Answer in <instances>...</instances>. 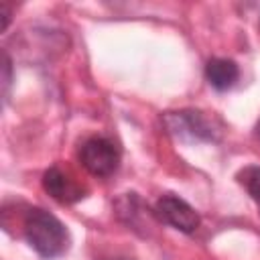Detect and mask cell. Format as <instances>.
Listing matches in <instances>:
<instances>
[{
	"label": "cell",
	"mask_w": 260,
	"mask_h": 260,
	"mask_svg": "<svg viewBox=\"0 0 260 260\" xmlns=\"http://www.w3.org/2000/svg\"><path fill=\"white\" fill-rule=\"evenodd\" d=\"M43 189L59 203H77L85 197V189L71 179V175H67L65 171H61L59 167H51L45 171L43 175Z\"/></svg>",
	"instance_id": "obj_5"
},
{
	"label": "cell",
	"mask_w": 260,
	"mask_h": 260,
	"mask_svg": "<svg viewBox=\"0 0 260 260\" xmlns=\"http://www.w3.org/2000/svg\"><path fill=\"white\" fill-rule=\"evenodd\" d=\"M236 179L248 191V195L260 205V167H246L236 175Z\"/></svg>",
	"instance_id": "obj_7"
},
{
	"label": "cell",
	"mask_w": 260,
	"mask_h": 260,
	"mask_svg": "<svg viewBox=\"0 0 260 260\" xmlns=\"http://www.w3.org/2000/svg\"><path fill=\"white\" fill-rule=\"evenodd\" d=\"M108 260H130V258H108Z\"/></svg>",
	"instance_id": "obj_11"
},
{
	"label": "cell",
	"mask_w": 260,
	"mask_h": 260,
	"mask_svg": "<svg viewBox=\"0 0 260 260\" xmlns=\"http://www.w3.org/2000/svg\"><path fill=\"white\" fill-rule=\"evenodd\" d=\"M256 136L260 138V120H258V124H256Z\"/></svg>",
	"instance_id": "obj_10"
},
{
	"label": "cell",
	"mask_w": 260,
	"mask_h": 260,
	"mask_svg": "<svg viewBox=\"0 0 260 260\" xmlns=\"http://www.w3.org/2000/svg\"><path fill=\"white\" fill-rule=\"evenodd\" d=\"M238 77H240V69H238V65L232 59L213 57L205 65V79L217 91H225V89L234 87Z\"/></svg>",
	"instance_id": "obj_6"
},
{
	"label": "cell",
	"mask_w": 260,
	"mask_h": 260,
	"mask_svg": "<svg viewBox=\"0 0 260 260\" xmlns=\"http://www.w3.org/2000/svg\"><path fill=\"white\" fill-rule=\"evenodd\" d=\"M77 158L89 175L110 177L116 173V169L120 165V150L110 138L91 136L79 146Z\"/></svg>",
	"instance_id": "obj_3"
},
{
	"label": "cell",
	"mask_w": 260,
	"mask_h": 260,
	"mask_svg": "<svg viewBox=\"0 0 260 260\" xmlns=\"http://www.w3.org/2000/svg\"><path fill=\"white\" fill-rule=\"evenodd\" d=\"M162 124L169 134L183 142H217L221 138V122L201 110L165 112Z\"/></svg>",
	"instance_id": "obj_2"
},
{
	"label": "cell",
	"mask_w": 260,
	"mask_h": 260,
	"mask_svg": "<svg viewBox=\"0 0 260 260\" xmlns=\"http://www.w3.org/2000/svg\"><path fill=\"white\" fill-rule=\"evenodd\" d=\"M12 83V61L8 57V53H2V93H4V102L8 100V89Z\"/></svg>",
	"instance_id": "obj_8"
},
{
	"label": "cell",
	"mask_w": 260,
	"mask_h": 260,
	"mask_svg": "<svg viewBox=\"0 0 260 260\" xmlns=\"http://www.w3.org/2000/svg\"><path fill=\"white\" fill-rule=\"evenodd\" d=\"M22 230L28 246L41 258H57L69 248V232L61 219L43 207H30L24 213Z\"/></svg>",
	"instance_id": "obj_1"
},
{
	"label": "cell",
	"mask_w": 260,
	"mask_h": 260,
	"mask_svg": "<svg viewBox=\"0 0 260 260\" xmlns=\"http://www.w3.org/2000/svg\"><path fill=\"white\" fill-rule=\"evenodd\" d=\"M154 215L158 217V221L183 232V234H193L199 228V213L181 197L173 195V193H165L156 199L154 203Z\"/></svg>",
	"instance_id": "obj_4"
},
{
	"label": "cell",
	"mask_w": 260,
	"mask_h": 260,
	"mask_svg": "<svg viewBox=\"0 0 260 260\" xmlns=\"http://www.w3.org/2000/svg\"><path fill=\"white\" fill-rule=\"evenodd\" d=\"M0 16H2V26H0V30L4 32V30L8 28V24H10V18H12V10H10V6H8L6 2H0Z\"/></svg>",
	"instance_id": "obj_9"
}]
</instances>
